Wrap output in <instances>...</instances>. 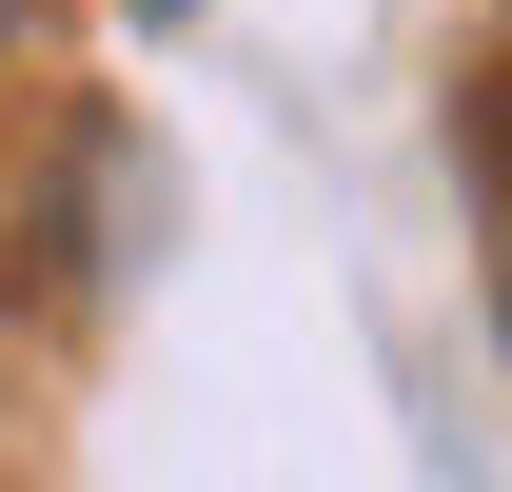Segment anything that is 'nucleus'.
Returning a JSON list of instances; mask_svg holds the SVG:
<instances>
[{"instance_id":"nucleus-1","label":"nucleus","mask_w":512,"mask_h":492,"mask_svg":"<svg viewBox=\"0 0 512 492\" xmlns=\"http://www.w3.org/2000/svg\"><path fill=\"white\" fill-rule=\"evenodd\" d=\"M473 217H493V335H512V99H473Z\"/></svg>"},{"instance_id":"nucleus-2","label":"nucleus","mask_w":512,"mask_h":492,"mask_svg":"<svg viewBox=\"0 0 512 492\" xmlns=\"http://www.w3.org/2000/svg\"><path fill=\"white\" fill-rule=\"evenodd\" d=\"M119 20H197V0H119Z\"/></svg>"}]
</instances>
